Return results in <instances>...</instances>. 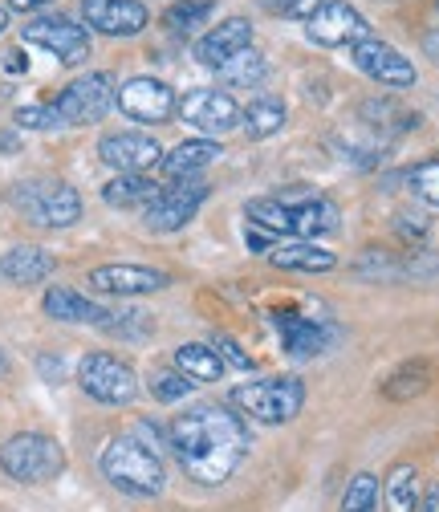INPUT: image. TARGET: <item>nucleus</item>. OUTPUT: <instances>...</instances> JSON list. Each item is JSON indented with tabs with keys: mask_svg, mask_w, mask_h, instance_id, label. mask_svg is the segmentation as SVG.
Listing matches in <instances>:
<instances>
[{
	"mask_svg": "<svg viewBox=\"0 0 439 512\" xmlns=\"http://www.w3.org/2000/svg\"><path fill=\"white\" fill-rule=\"evenodd\" d=\"M114 102H118L114 78L110 74H86L53 98V114H57V126H90V122L106 118V110Z\"/></svg>",
	"mask_w": 439,
	"mask_h": 512,
	"instance_id": "obj_7",
	"label": "nucleus"
},
{
	"mask_svg": "<svg viewBox=\"0 0 439 512\" xmlns=\"http://www.w3.org/2000/svg\"><path fill=\"white\" fill-rule=\"evenodd\" d=\"M9 29V9H0V33Z\"/></svg>",
	"mask_w": 439,
	"mask_h": 512,
	"instance_id": "obj_47",
	"label": "nucleus"
},
{
	"mask_svg": "<svg viewBox=\"0 0 439 512\" xmlns=\"http://www.w3.org/2000/svg\"><path fill=\"white\" fill-rule=\"evenodd\" d=\"M431 378H435V370H431V362H423V358H411V362H403L387 382H383V395L391 399V403H407V399H419L427 387H431Z\"/></svg>",
	"mask_w": 439,
	"mask_h": 512,
	"instance_id": "obj_24",
	"label": "nucleus"
},
{
	"mask_svg": "<svg viewBox=\"0 0 439 512\" xmlns=\"http://www.w3.org/2000/svg\"><path fill=\"white\" fill-rule=\"evenodd\" d=\"M269 261L277 269H293V273H330L338 265L334 252H326L322 244H313V240H277L269 248Z\"/></svg>",
	"mask_w": 439,
	"mask_h": 512,
	"instance_id": "obj_19",
	"label": "nucleus"
},
{
	"mask_svg": "<svg viewBox=\"0 0 439 512\" xmlns=\"http://www.w3.org/2000/svg\"><path fill=\"white\" fill-rule=\"evenodd\" d=\"M204 200H208L204 179H175L171 187H159V196L143 208V220L151 232H175L200 212Z\"/></svg>",
	"mask_w": 439,
	"mask_h": 512,
	"instance_id": "obj_8",
	"label": "nucleus"
},
{
	"mask_svg": "<svg viewBox=\"0 0 439 512\" xmlns=\"http://www.w3.org/2000/svg\"><path fill=\"white\" fill-rule=\"evenodd\" d=\"M232 407H240L248 419H257V423H289L305 407V387L293 374L244 382V387L232 391Z\"/></svg>",
	"mask_w": 439,
	"mask_h": 512,
	"instance_id": "obj_5",
	"label": "nucleus"
},
{
	"mask_svg": "<svg viewBox=\"0 0 439 512\" xmlns=\"http://www.w3.org/2000/svg\"><path fill=\"white\" fill-rule=\"evenodd\" d=\"M322 5L326 0H265L269 13H281V17H293V21H309Z\"/></svg>",
	"mask_w": 439,
	"mask_h": 512,
	"instance_id": "obj_37",
	"label": "nucleus"
},
{
	"mask_svg": "<svg viewBox=\"0 0 439 512\" xmlns=\"http://www.w3.org/2000/svg\"><path fill=\"white\" fill-rule=\"evenodd\" d=\"M212 13H216L212 0H179V5H171V9L163 13V25H167L171 33H192V29L204 25Z\"/></svg>",
	"mask_w": 439,
	"mask_h": 512,
	"instance_id": "obj_32",
	"label": "nucleus"
},
{
	"mask_svg": "<svg viewBox=\"0 0 439 512\" xmlns=\"http://www.w3.org/2000/svg\"><path fill=\"white\" fill-rule=\"evenodd\" d=\"M439 277V256L427 248H411L403 256V281H435Z\"/></svg>",
	"mask_w": 439,
	"mask_h": 512,
	"instance_id": "obj_36",
	"label": "nucleus"
},
{
	"mask_svg": "<svg viewBox=\"0 0 439 512\" xmlns=\"http://www.w3.org/2000/svg\"><path fill=\"white\" fill-rule=\"evenodd\" d=\"M5 70H9V74H25V70H29V61H25L21 49H9V53H5Z\"/></svg>",
	"mask_w": 439,
	"mask_h": 512,
	"instance_id": "obj_41",
	"label": "nucleus"
},
{
	"mask_svg": "<svg viewBox=\"0 0 439 512\" xmlns=\"http://www.w3.org/2000/svg\"><path fill=\"white\" fill-rule=\"evenodd\" d=\"M383 496H387V512H419V476L411 464H399L391 468L387 484H383Z\"/></svg>",
	"mask_w": 439,
	"mask_h": 512,
	"instance_id": "obj_29",
	"label": "nucleus"
},
{
	"mask_svg": "<svg viewBox=\"0 0 439 512\" xmlns=\"http://www.w3.org/2000/svg\"><path fill=\"white\" fill-rule=\"evenodd\" d=\"M41 5H49V0H9V9H17V13H33Z\"/></svg>",
	"mask_w": 439,
	"mask_h": 512,
	"instance_id": "obj_42",
	"label": "nucleus"
},
{
	"mask_svg": "<svg viewBox=\"0 0 439 512\" xmlns=\"http://www.w3.org/2000/svg\"><path fill=\"white\" fill-rule=\"evenodd\" d=\"M171 447L179 468L196 484L220 488L248 456V427L240 423V415L216 403H200L171 423Z\"/></svg>",
	"mask_w": 439,
	"mask_h": 512,
	"instance_id": "obj_1",
	"label": "nucleus"
},
{
	"mask_svg": "<svg viewBox=\"0 0 439 512\" xmlns=\"http://www.w3.org/2000/svg\"><path fill=\"white\" fill-rule=\"evenodd\" d=\"M407 183H411V191H415L419 200H427V204L439 208V159L415 163V167L407 171Z\"/></svg>",
	"mask_w": 439,
	"mask_h": 512,
	"instance_id": "obj_34",
	"label": "nucleus"
},
{
	"mask_svg": "<svg viewBox=\"0 0 439 512\" xmlns=\"http://www.w3.org/2000/svg\"><path fill=\"white\" fill-rule=\"evenodd\" d=\"M212 350L220 354V362H224V366H236V370H253V358H248V354H244V350H240V346H236L228 334H216V338H212Z\"/></svg>",
	"mask_w": 439,
	"mask_h": 512,
	"instance_id": "obj_38",
	"label": "nucleus"
},
{
	"mask_svg": "<svg viewBox=\"0 0 439 512\" xmlns=\"http://www.w3.org/2000/svg\"><path fill=\"white\" fill-rule=\"evenodd\" d=\"M90 285L98 293H110V297H143V293L167 289L171 273L147 269V265H102V269L90 273Z\"/></svg>",
	"mask_w": 439,
	"mask_h": 512,
	"instance_id": "obj_14",
	"label": "nucleus"
},
{
	"mask_svg": "<svg viewBox=\"0 0 439 512\" xmlns=\"http://www.w3.org/2000/svg\"><path fill=\"white\" fill-rule=\"evenodd\" d=\"M435 504H439V488L427 496V504H423V512H435Z\"/></svg>",
	"mask_w": 439,
	"mask_h": 512,
	"instance_id": "obj_45",
	"label": "nucleus"
},
{
	"mask_svg": "<svg viewBox=\"0 0 439 512\" xmlns=\"http://www.w3.org/2000/svg\"><path fill=\"white\" fill-rule=\"evenodd\" d=\"M395 228H399V236H403V240H423V236H427V220H423V216H415V212H399Z\"/></svg>",
	"mask_w": 439,
	"mask_h": 512,
	"instance_id": "obj_40",
	"label": "nucleus"
},
{
	"mask_svg": "<svg viewBox=\"0 0 439 512\" xmlns=\"http://www.w3.org/2000/svg\"><path fill=\"white\" fill-rule=\"evenodd\" d=\"M98 155L106 167H114L118 175H143L147 167L163 163V151L151 135H139V131H118V135H106L98 143Z\"/></svg>",
	"mask_w": 439,
	"mask_h": 512,
	"instance_id": "obj_12",
	"label": "nucleus"
},
{
	"mask_svg": "<svg viewBox=\"0 0 439 512\" xmlns=\"http://www.w3.org/2000/svg\"><path fill=\"white\" fill-rule=\"evenodd\" d=\"M159 196V183L147 175H118L102 187V200L110 208H147Z\"/></svg>",
	"mask_w": 439,
	"mask_h": 512,
	"instance_id": "obj_25",
	"label": "nucleus"
},
{
	"mask_svg": "<svg viewBox=\"0 0 439 512\" xmlns=\"http://www.w3.org/2000/svg\"><path fill=\"white\" fill-rule=\"evenodd\" d=\"M17 212L37 228H70L82 220V196L61 179H25L13 187Z\"/></svg>",
	"mask_w": 439,
	"mask_h": 512,
	"instance_id": "obj_3",
	"label": "nucleus"
},
{
	"mask_svg": "<svg viewBox=\"0 0 439 512\" xmlns=\"http://www.w3.org/2000/svg\"><path fill=\"white\" fill-rule=\"evenodd\" d=\"M224 151H220V143H212V139H187V143H179L171 155H163V175L167 179H196L204 167H212L216 159H220Z\"/></svg>",
	"mask_w": 439,
	"mask_h": 512,
	"instance_id": "obj_21",
	"label": "nucleus"
},
{
	"mask_svg": "<svg viewBox=\"0 0 439 512\" xmlns=\"http://www.w3.org/2000/svg\"><path fill=\"white\" fill-rule=\"evenodd\" d=\"M216 74H220L228 86H257V82L269 74V61H265V53H257L253 45H248V49H240L236 57H228Z\"/></svg>",
	"mask_w": 439,
	"mask_h": 512,
	"instance_id": "obj_30",
	"label": "nucleus"
},
{
	"mask_svg": "<svg viewBox=\"0 0 439 512\" xmlns=\"http://www.w3.org/2000/svg\"><path fill=\"white\" fill-rule=\"evenodd\" d=\"M9 370H13V366H9V354H5V350H0V378H5Z\"/></svg>",
	"mask_w": 439,
	"mask_h": 512,
	"instance_id": "obj_46",
	"label": "nucleus"
},
{
	"mask_svg": "<svg viewBox=\"0 0 439 512\" xmlns=\"http://www.w3.org/2000/svg\"><path fill=\"white\" fill-rule=\"evenodd\" d=\"M61 468H66V452H61L57 439H49L41 431H21L0 447V472H5L9 480H17V484L57 480Z\"/></svg>",
	"mask_w": 439,
	"mask_h": 512,
	"instance_id": "obj_4",
	"label": "nucleus"
},
{
	"mask_svg": "<svg viewBox=\"0 0 439 512\" xmlns=\"http://www.w3.org/2000/svg\"><path fill=\"white\" fill-rule=\"evenodd\" d=\"M17 126H25V131H49V126H57V114L53 106H21Z\"/></svg>",
	"mask_w": 439,
	"mask_h": 512,
	"instance_id": "obj_39",
	"label": "nucleus"
},
{
	"mask_svg": "<svg viewBox=\"0 0 439 512\" xmlns=\"http://www.w3.org/2000/svg\"><path fill=\"white\" fill-rule=\"evenodd\" d=\"M342 512H379V476L358 472L342 492Z\"/></svg>",
	"mask_w": 439,
	"mask_h": 512,
	"instance_id": "obj_33",
	"label": "nucleus"
},
{
	"mask_svg": "<svg viewBox=\"0 0 439 512\" xmlns=\"http://www.w3.org/2000/svg\"><path fill=\"white\" fill-rule=\"evenodd\" d=\"M82 21L106 37H135L151 17L139 0H82Z\"/></svg>",
	"mask_w": 439,
	"mask_h": 512,
	"instance_id": "obj_13",
	"label": "nucleus"
},
{
	"mask_svg": "<svg viewBox=\"0 0 439 512\" xmlns=\"http://www.w3.org/2000/svg\"><path fill=\"white\" fill-rule=\"evenodd\" d=\"M305 29L318 45H358L370 37L366 17L354 5H346V0H326V5L309 17Z\"/></svg>",
	"mask_w": 439,
	"mask_h": 512,
	"instance_id": "obj_11",
	"label": "nucleus"
},
{
	"mask_svg": "<svg viewBox=\"0 0 439 512\" xmlns=\"http://www.w3.org/2000/svg\"><path fill=\"white\" fill-rule=\"evenodd\" d=\"M240 126L248 139H269L285 126V106L277 98H257L248 110H240Z\"/></svg>",
	"mask_w": 439,
	"mask_h": 512,
	"instance_id": "obj_28",
	"label": "nucleus"
},
{
	"mask_svg": "<svg viewBox=\"0 0 439 512\" xmlns=\"http://www.w3.org/2000/svg\"><path fill=\"white\" fill-rule=\"evenodd\" d=\"M350 57H354V66L374 78L379 86H391V90H411L419 82L415 66H411V57H403L395 45L379 41V37H366L358 45H350Z\"/></svg>",
	"mask_w": 439,
	"mask_h": 512,
	"instance_id": "obj_9",
	"label": "nucleus"
},
{
	"mask_svg": "<svg viewBox=\"0 0 439 512\" xmlns=\"http://www.w3.org/2000/svg\"><path fill=\"white\" fill-rule=\"evenodd\" d=\"M21 147V139L17 135H9V131H0V151H17Z\"/></svg>",
	"mask_w": 439,
	"mask_h": 512,
	"instance_id": "obj_43",
	"label": "nucleus"
},
{
	"mask_svg": "<svg viewBox=\"0 0 439 512\" xmlns=\"http://www.w3.org/2000/svg\"><path fill=\"white\" fill-rule=\"evenodd\" d=\"M179 114L192 126H200V131H212V135H224V131H232V126H240V106L224 90H192V94H183Z\"/></svg>",
	"mask_w": 439,
	"mask_h": 512,
	"instance_id": "obj_15",
	"label": "nucleus"
},
{
	"mask_svg": "<svg viewBox=\"0 0 439 512\" xmlns=\"http://www.w3.org/2000/svg\"><path fill=\"white\" fill-rule=\"evenodd\" d=\"M78 387L90 399L106 403V407H127L139 395V378H135V370L127 362L114 358V354H86L82 366H78Z\"/></svg>",
	"mask_w": 439,
	"mask_h": 512,
	"instance_id": "obj_6",
	"label": "nucleus"
},
{
	"mask_svg": "<svg viewBox=\"0 0 439 512\" xmlns=\"http://www.w3.org/2000/svg\"><path fill=\"white\" fill-rule=\"evenodd\" d=\"M37 366H41V370H45V374H49V378H57V374H61V366H57V362H49V358H41V362H37Z\"/></svg>",
	"mask_w": 439,
	"mask_h": 512,
	"instance_id": "obj_44",
	"label": "nucleus"
},
{
	"mask_svg": "<svg viewBox=\"0 0 439 512\" xmlns=\"http://www.w3.org/2000/svg\"><path fill=\"white\" fill-rule=\"evenodd\" d=\"M192 387H196V382H192V378H183L179 370H159V374L151 378V395H155L159 403H179Z\"/></svg>",
	"mask_w": 439,
	"mask_h": 512,
	"instance_id": "obj_35",
	"label": "nucleus"
},
{
	"mask_svg": "<svg viewBox=\"0 0 439 512\" xmlns=\"http://www.w3.org/2000/svg\"><path fill=\"white\" fill-rule=\"evenodd\" d=\"M53 273V256L33 248V244H21L13 252H5V261H0V277L13 281V285H37Z\"/></svg>",
	"mask_w": 439,
	"mask_h": 512,
	"instance_id": "obj_22",
	"label": "nucleus"
},
{
	"mask_svg": "<svg viewBox=\"0 0 439 512\" xmlns=\"http://www.w3.org/2000/svg\"><path fill=\"white\" fill-rule=\"evenodd\" d=\"M21 37L29 45L49 49L57 61H66V66H82L90 57V33H86V25H74L70 17H37L21 29Z\"/></svg>",
	"mask_w": 439,
	"mask_h": 512,
	"instance_id": "obj_10",
	"label": "nucleus"
},
{
	"mask_svg": "<svg viewBox=\"0 0 439 512\" xmlns=\"http://www.w3.org/2000/svg\"><path fill=\"white\" fill-rule=\"evenodd\" d=\"M354 273L362 281H379V285H391V281H403V256L387 252V248H366L358 256V265Z\"/></svg>",
	"mask_w": 439,
	"mask_h": 512,
	"instance_id": "obj_31",
	"label": "nucleus"
},
{
	"mask_svg": "<svg viewBox=\"0 0 439 512\" xmlns=\"http://www.w3.org/2000/svg\"><path fill=\"white\" fill-rule=\"evenodd\" d=\"M358 114H362V122L374 126V131H391V135H403V131H415L419 126V114L391 102V98H370V102H362Z\"/></svg>",
	"mask_w": 439,
	"mask_h": 512,
	"instance_id": "obj_26",
	"label": "nucleus"
},
{
	"mask_svg": "<svg viewBox=\"0 0 439 512\" xmlns=\"http://www.w3.org/2000/svg\"><path fill=\"white\" fill-rule=\"evenodd\" d=\"M45 313L53 322H74V326H106L110 322V309L94 305L90 297L74 293V289H49L45 293Z\"/></svg>",
	"mask_w": 439,
	"mask_h": 512,
	"instance_id": "obj_20",
	"label": "nucleus"
},
{
	"mask_svg": "<svg viewBox=\"0 0 439 512\" xmlns=\"http://www.w3.org/2000/svg\"><path fill=\"white\" fill-rule=\"evenodd\" d=\"M175 370H179L183 378H192V382H216V378L224 374V362H220V354H216L212 346L187 342V346L175 350Z\"/></svg>",
	"mask_w": 439,
	"mask_h": 512,
	"instance_id": "obj_27",
	"label": "nucleus"
},
{
	"mask_svg": "<svg viewBox=\"0 0 439 512\" xmlns=\"http://www.w3.org/2000/svg\"><path fill=\"white\" fill-rule=\"evenodd\" d=\"M273 326L285 342V350L293 358H313V354H322L330 342H334V330L322 326V322H309V317L293 313V309H277L273 313Z\"/></svg>",
	"mask_w": 439,
	"mask_h": 512,
	"instance_id": "obj_17",
	"label": "nucleus"
},
{
	"mask_svg": "<svg viewBox=\"0 0 439 512\" xmlns=\"http://www.w3.org/2000/svg\"><path fill=\"white\" fill-rule=\"evenodd\" d=\"M338 228V204L326 196H309L301 204H293V236L297 240H313Z\"/></svg>",
	"mask_w": 439,
	"mask_h": 512,
	"instance_id": "obj_23",
	"label": "nucleus"
},
{
	"mask_svg": "<svg viewBox=\"0 0 439 512\" xmlns=\"http://www.w3.org/2000/svg\"><path fill=\"white\" fill-rule=\"evenodd\" d=\"M118 110L139 122H167L175 114V94L159 78H131L118 90Z\"/></svg>",
	"mask_w": 439,
	"mask_h": 512,
	"instance_id": "obj_16",
	"label": "nucleus"
},
{
	"mask_svg": "<svg viewBox=\"0 0 439 512\" xmlns=\"http://www.w3.org/2000/svg\"><path fill=\"white\" fill-rule=\"evenodd\" d=\"M102 476L127 496H159L167 488V472L163 460L151 452V447L135 435H118L102 447V460H98Z\"/></svg>",
	"mask_w": 439,
	"mask_h": 512,
	"instance_id": "obj_2",
	"label": "nucleus"
},
{
	"mask_svg": "<svg viewBox=\"0 0 439 512\" xmlns=\"http://www.w3.org/2000/svg\"><path fill=\"white\" fill-rule=\"evenodd\" d=\"M248 45H253V25H248L244 17H228V21H220L212 33H204V37H200L196 57L204 61V66L220 70L228 57H236V53H240V49H248Z\"/></svg>",
	"mask_w": 439,
	"mask_h": 512,
	"instance_id": "obj_18",
	"label": "nucleus"
}]
</instances>
